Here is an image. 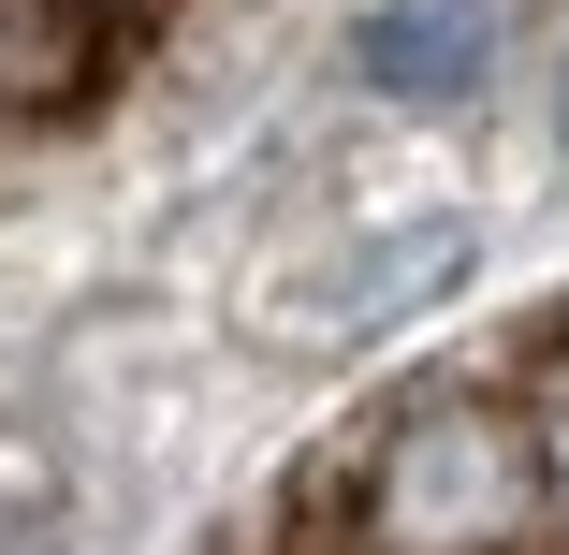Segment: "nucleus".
<instances>
[{
    "label": "nucleus",
    "instance_id": "obj_1",
    "mask_svg": "<svg viewBox=\"0 0 569 555\" xmlns=\"http://www.w3.org/2000/svg\"><path fill=\"white\" fill-rule=\"evenodd\" d=\"M540 497H555V468L511 409L423 395V409H395L380 468H366V555H511L540 526Z\"/></svg>",
    "mask_w": 569,
    "mask_h": 555
},
{
    "label": "nucleus",
    "instance_id": "obj_2",
    "mask_svg": "<svg viewBox=\"0 0 569 555\" xmlns=\"http://www.w3.org/2000/svg\"><path fill=\"white\" fill-rule=\"evenodd\" d=\"M511 44V0H380V16L351 30V73L380 102H468Z\"/></svg>",
    "mask_w": 569,
    "mask_h": 555
},
{
    "label": "nucleus",
    "instance_id": "obj_3",
    "mask_svg": "<svg viewBox=\"0 0 569 555\" xmlns=\"http://www.w3.org/2000/svg\"><path fill=\"white\" fill-rule=\"evenodd\" d=\"M452 264H468V219H409L395 249H336V264L292 293V337H351V321H395V307H423Z\"/></svg>",
    "mask_w": 569,
    "mask_h": 555
},
{
    "label": "nucleus",
    "instance_id": "obj_4",
    "mask_svg": "<svg viewBox=\"0 0 569 555\" xmlns=\"http://www.w3.org/2000/svg\"><path fill=\"white\" fill-rule=\"evenodd\" d=\"M88 73H102L88 0H0V118H44V102H73Z\"/></svg>",
    "mask_w": 569,
    "mask_h": 555
},
{
    "label": "nucleus",
    "instance_id": "obj_5",
    "mask_svg": "<svg viewBox=\"0 0 569 555\" xmlns=\"http://www.w3.org/2000/svg\"><path fill=\"white\" fill-rule=\"evenodd\" d=\"M0 555H59V526H44V497H0Z\"/></svg>",
    "mask_w": 569,
    "mask_h": 555
},
{
    "label": "nucleus",
    "instance_id": "obj_6",
    "mask_svg": "<svg viewBox=\"0 0 569 555\" xmlns=\"http://www.w3.org/2000/svg\"><path fill=\"white\" fill-rule=\"evenodd\" d=\"M540 468H555V512H569V380H555V409H540Z\"/></svg>",
    "mask_w": 569,
    "mask_h": 555
}]
</instances>
